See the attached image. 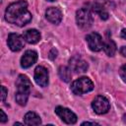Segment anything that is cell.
Masks as SVG:
<instances>
[{"label":"cell","instance_id":"obj_1","mask_svg":"<svg viewBox=\"0 0 126 126\" xmlns=\"http://www.w3.org/2000/svg\"><path fill=\"white\" fill-rule=\"evenodd\" d=\"M5 19L7 22L24 27L32 20V14L28 11V3L25 0H19L10 4L5 11Z\"/></svg>","mask_w":126,"mask_h":126},{"label":"cell","instance_id":"obj_7","mask_svg":"<svg viewBox=\"0 0 126 126\" xmlns=\"http://www.w3.org/2000/svg\"><path fill=\"white\" fill-rule=\"evenodd\" d=\"M55 112L60 117V119L67 124H75L77 122V115L66 107L57 106L55 108Z\"/></svg>","mask_w":126,"mask_h":126},{"label":"cell","instance_id":"obj_18","mask_svg":"<svg viewBox=\"0 0 126 126\" xmlns=\"http://www.w3.org/2000/svg\"><path fill=\"white\" fill-rule=\"evenodd\" d=\"M119 74H120V77L122 78V80L126 83V64L123 65V66L120 68V70H119Z\"/></svg>","mask_w":126,"mask_h":126},{"label":"cell","instance_id":"obj_20","mask_svg":"<svg viewBox=\"0 0 126 126\" xmlns=\"http://www.w3.org/2000/svg\"><path fill=\"white\" fill-rule=\"evenodd\" d=\"M56 57H57V50L55 48H52L50 50V52H49V58L51 60H54Z\"/></svg>","mask_w":126,"mask_h":126},{"label":"cell","instance_id":"obj_8","mask_svg":"<svg viewBox=\"0 0 126 126\" xmlns=\"http://www.w3.org/2000/svg\"><path fill=\"white\" fill-rule=\"evenodd\" d=\"M69 68L76 73H84L88 70L89 65L83 58H81L79 55H76L69 60Z\"/></svg>","mask_w":126,"mask_h":126},{"label":"cell","instance_id":"obj_12","mask_svg":"<svg viewBox=\"0 0 126 126\" xmlns=\"http://www.w3.org/2000/svg\"><path fill=\"white\" fill-rule=\"evenodd\" d=\"M45 17L50 23L58 25L62 20V13L58 8L50 7L45 11Z\"/></svg>","mask_w":126,"mask_h":126},{"label":"cell","instance_id":"obj_3","mask_svg":"<svg viewBox=\"0 0 126 126\" xmlns=\"http://www.w3.org/2000/svg\"><path fill=\"white\" fill-rule=\"evenodd\" d=\"M94 90V83L88 77H81L75 80L71 85V91L74 94L82 95Z\"/></svg>","mask_w":126,"mask_h":126},{"label":"cell","instance_id":"obj_17","mask_svg":"<svg viewBox=\"0 0 126 126\" xmlns=\"http://www.w3.org/2000/svg\"><path fill=\"white\" fill-rule=\"evenodd\" d=\"M93 10L100 17V19H102V20H107V19H108V13H107V11L103 8V6H102L101 4H98V3L94 4Z\"/></svg>","mask_w":126,"mask_h":126},{"label":"cell","instance_id":"obj_15","mask_svg":"<svg viewBox=\"0 0 126 126\" xmlns=\"http://www.w3.org/2000/svg\"><path fill=\"white\" fill-rule=\"evenodd\" d=\"M102 48H103L104 52L106 53V55H108L110 57L114 56V54H115V52L117 50L116 44L111 38H107L105 41H103V47Z\"/></svg>","mask_w":126,"mask_h":126},{"label":"cell","instance_id":"obj_9","mask_svg":"<svg viewBox=\"0 0 126 126\" xmlns=\"http://www.w3.org/2000/svg\"><path fill=\"white\" fill-rule=\"evenodd\" d=\"M7 43L12 51H19L25 45V38L18 33H10L8 35Z\"/></svg>","mask_w":126,"mask_h":126},{"label":"cell","instance_id":"obj_10","mask_svg":"<svg viewBox=\"0 0 126 126\" xmlns=\"http://www.w3.org/2000/svg\"><path fill=\"white\" fill-rule=\"evenodd\" d=\"M48 71L43 66H37L34 70V81L40 87H46L48 85Z\"/></svg>","mask_w":126,"mask_h":126},{"label":"cell","instance_id":"obj_4","mask_svg":"<svg viewBox=\"0 0 126 126\" xmlns=\"http://www.w3.org/2000/svg\"><path fill=\"white\" fill-rule=\"evenodd\" d=\"M76 22L80 29L88 30L93 25V16L90 10L86 8L79 9L76 13Z\"/></svg>","mask_w":126,"mask_h":126},{"label":"cell","instance_id":"obj_21","mask_svg":"<svg viewBox=\"0 0 126 126\" xmlns=\"http://www.w3.org/2000/svg\"><path fill=\"white\" fill-rule=\"evenodd\" d=\"M0 122H2V123H4V122H6L7 121V115L5 114V112L1 109L0 110Z\"/></svg>","mask_w":126,"mask_h":126},{"label":"cell","instance_id":"obj_13","mask_svg":"<svg viewBox=\"0 0 126 126\" xmlns=\"http://www.w3.org/2000/svg\"><path fill=\"white\" fill-rule=\"evenodd\" d=\"M25 40L28 42V43H31V44H34L36 42L39 41L40 39V33L38 31L34 30V29H31V30H28L24 32L23 34Z\"/></svg>","mask_w":126,"mask_h":126},{"label":"cell","instance_id":"obj_26","mask_svg":"<svg viewBox=\"0 0 126 126\" xmlns=\"http://www.w3.org/2000/svg\"><path fill=\"white\" fill-rule=\"evenodd\" d=\"M47 1H50V2H53V1H56V0H47Z\"/></svg>","mask_w":126,"mask_h":126},{"label":"cell","instance_id":"obj_11","mask_svg":"<svg viewBox=\"0 0 126 126\" xmlns=\"http://www.w3.org/2000/svg\"><path fill=\"white\" fill-rule=\"evenodd\" d=\"M37 60V53L34 50H27L21 58V66L23 68H29L33 65Z\"/></svg>","mask_w":126,"mask_h":126},{"label":"cell","instance_id":"obj_6","mask_svg":"<svg viewBox=\"0 0 126 126\" xmlns=\"http://www.w3.org/2000/svg\"><path fill=\"white\" fill-rule=\"evenodd\" d=\"M86 40L88 43V46L90 47V49L92 51L97 52L100 51L103 47V41L102 38L100 36V34H98L97 32H91L86 36Z\"/></svg>","mask_w":126,"mask_h":126},{"label":"cell","instance_id":"obj_19","mask_svg":"<svg viewBox=\"0 0 126 126\" xmlns=\"http://www.w3.org/2000/svg\"><path fill=\"white\" fill-rule=\"evenodd\" d=\"M6 96H7V90L4 86L1 87V100L4 102L5 99H6Z\"/></svg>","mask_w":126,"mask_h":126},{"label":"cell","instance_id":"obj_23","mask_svg":"<svg viewBox=\"0 0 126 126\" xmlns=\"http://www.w3.org/2000/svg\"><path fill=\"white\" fill-rule=\"evenodd\" d=\"M121 37L126 39V29H123L122 32H121Z\"/></svg>","mask_w":126,"mask_h":126},{"label":"cell","instance_id":"obj_2","mask_svg":"<svg viewBox=\"0 0 126 126\" xmlns=\"http://www.w3.org/2000/svg\"><path fill=\"white\" fill-rule=\"evenodd\" d=\"M32 83L30 79L26 75H19L16 81V102L22 106L27 104L31 90H32Z\"/></svg>","mask_w":126,"mask_h":126},{"label":"cell","instance_id":"obj_5","mask_svg":"<svg viewBox=\"0 0 126 126\" xmlns=\"http://www.w3.org/2000/svg\"><path fill=\"white\" fill-rule=\"evenodd\" d=\"M92 107L95 113L104 114L109 110L110 104H109L108 99L104 97L103 95H96L92 102Z\"/></svg>","mask_w":126,"mask_h":126},{"label":"cell","instance_id":"obj_22","mask_svg":"<svg viewBox=\"0 0 126 126\" xmlns=\"http://www.w3.org/2000/svg\"><path fill=\"white\" fill-rule=\"evenodd\" d=\"M120 54L123 55L124 57H126V46H122L120 48Z\"/></svg>","mask_w":126,"mask_h":126},{"label":"cell","instance_id":"obj_24","mask_svg":"<svg viewBox=\"0 0 126 126\" xmlns=\"http://www.w3.org/2000/svg\"><path fill=\"white\" fill-rule=\"evenodd\" d=\"M97 125V123H95V122H89V121H87V122H83L82 123V125Z\"/></svg>","mask_w":126,"mask_h":126},{"label":"cell","instance_id":"obj_14","mask_svg":"<svg viewBox=\"0 0 126 126\" xmlns=\"http://www.w3.org/2000/svg\"><path fill=\"white\" fill-rule=\"evenodd\" d=\"M24 121H25V124H27V125H39V124H41L40 117L35 112H32V111L26 113V115L24 117Z\"/></svg>","mask_w":126,"mask_h":126},{"label":"cell","instance_id":"obj_25","mask_svg":"<svg viewBox=\"0 0 126 126\" xmlns=\"http://www.w3.org/2000/svg\"><path fill=\"white\" fill-rule=\"evenodd\" d=\"M14 125H15V126H16V125H23V123H20V122H16Z\"/></svg>","mask_w":126,"mask_h":126},{"label":"cell","instance_id":"obj_16","mask_svg":"<svg viewBox=\"0 0 126 126\" xmlns=\"http://www.w3.org/2000/svg\"><path fill=\"white\" fill-rule=\"evenodd\" d=\"M71 69L69 67H66V66H61L59 67L58 69V74H59V77L62 81L64 82H70L71 80V77H72V74H71Z\"/></svg>","mask_w":126,"mask_h":126}]
</instances>
